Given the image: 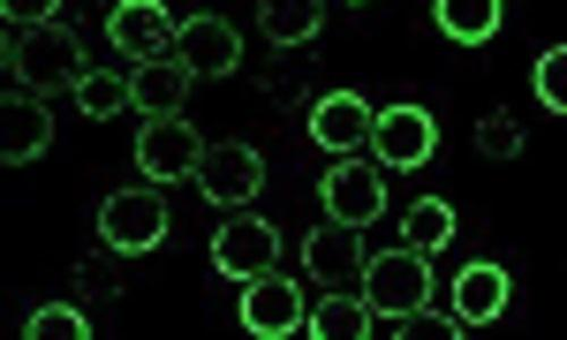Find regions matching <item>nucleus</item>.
<instances>
[{"label":"nucleus","instance_id":"nucleus-19","mask_svg":"<svg viewBox=\"0 0 567 340\" xmlns=\"http://www.w3.org/2000/svg\"><path fill=\"white\" fill-rule=\"evenodd\" d=\"M306 329L310 340H370L373 315L361 297L328 290L307 316Z\"/></svg>","mask_w":567,"mask_h":340},{"label":"nucleus","instance_id":"nucleus-21","mask_svg":"<svg viewBox=\"0 0 567 340\" xmlns=\"http://www.w3.org/2000/svg\"><path fill=\"white\" fill-rule=\"evenodd\" d=\"M72 93L80 113L94 122H109L130 107L127 80L110 66L89 69Z\"/></svg>","mask_w":567,"mask_h":340},{"label":"nucleus","instance_id":"nucleus-1","mask_svg":"<svg viewBox=\"0 0 567 340\" xmlns=\"http://www.w3.org/2000/svg\"><path fill=\"white\" fill-rule=\"evenodd\" d=\"M2 53L18 84L43 102L72 92L89 70L90 53L78 31L63 21L23 30Z\"/></svg>","mask_w":567,"mask_h":340},{"label":"nucleus","instance_id":"nucleus-5","mask_svg":"<svg viewBox=\"0 0 567 340\" xmlns=\"http://www.w3.org/2000/svg\"><path fill=\"white\" fill-rule=\"evenodd\" d=\"M316 192L330 223L355 230L380 221L389 209L385 179L362 157H348L329 166L318 179Z\"/></svg>","mask_w":567,"mask_h":340},{"label":"nucleus","instance_id":"nucleus-24","mask_svg":"<svg viewBox=\"0 0 567 340\" xmlns=\"http://www.w3.org/2000/svg\"><path fill=\"white\" fill-rule=\"evenodd\" d=\"M533 87L537 101L550 114L567 116V44L551 45L536 61Z\"/></svg>","mask_w":567,"mask_h":340},{"label":"nucleus","instance_id":"nucleus-10","mask_svg":"<svg viewBox=\"0 0 567 340\" xmlns=\"http://www.w3.org/2000/svg\"><path fill=\"white\" fill-rule=\"evenodd\" d=\"M238 313L241 326L256 339H290L306 324L305 290L295 277L271 271L247 284Z\"/></svg>","mask_w":567,"mask_h":340},{"label":"nucleus","instance_id":"nucleus-15","mask_svg":"<svg viewBox=\"0 0 567 340\" xmlns=\"http://www.w3.org/2000/svg\"><path fill=\"white\" fill-rule=\"evenodd\" d=\"M512 295L508 271L495 261L472 260L463 265L451 282L454 315L472 328H483L498 320Z\"/></svg>","mask_w":567,"mask_h":340},{"label":"nucleus","instance_id":"nucleus-6","mask_svg":"<svg viewBox=\"0 0 567 340\" xmlns=\"http://www.w3.org/2000/svg\"><path fill=\"white\" fill-rule=\"evenodd\" d=\"M193 179L209 206L244 208L260 197L267 183V164L250 142L228 137L207 145Z\"/></svg>","mask_w":567,"mask_h":340},{"label":"nucleus","instance_id":"nucleus-13","mask_svg":"<svg viewBox=\"0 0 567 340\" xmlns=\"http://www.w3.org/2000/svg\"><path fill=\"white\" fill-rule=\"evenodd\" d=\"M367 259L361 230L334 223L313 225L300 241V266L309 280L322 289L342 290L359 282Z\"/></svg>","mask_w":567,"mask_h":340},{"label":"nucleus","instance_id":"nucleus-25","mask_svg":"<svg viewBox=\"0 0 567 340\" xmlns=\"http://www.w3.org/2000/svg\"><path fill=\"white\" fill-rule=\"evenodd\" d=\"M393 340H464L466 333L457 319L427 307L401 321Z\"/></svg>","mask_w":567,"mask_h":340},{"label":"nucleus","instance_id":"nucleus-7","mask_svg":"<svg viewBox=\"0 0 567 340\" xmlns=\"http://www.w3.org/2000/svg\"><path fill=\"white\" fill-rule=\"evenodd\" d=\"M172 53L194 80L217 81L239 71L246 56V40L225 16L197 11L177 24Z\"/></svg>","mask_w":567,"mask_h":340},{"label":"nucleus","instance_id":"nucleus-22","mask_svg":"<svg viewBox=\"0 0 567 340\" xmlns=\"http://www.w3.org/2000/svg\"><path fill=\"white\" fill-rule=\"evenodd\" d=\"M525 125L504 106L480 117L474 127L476 148L486 158L507 163L522 156L527 145Z\"/></svg>","mask_w":567,"mask_h":340},{"label":"nucleus","instance_id":"nucleus-2","mask_svg":"<svg viewBox=\"0 0 567 340\" xmlns=\"http://www.w3.org/2000/svg\"><path fill=\"white\" fill-rule=\"evenodd\" d=\"M359 286L373 317L402 321L432 305L437 278L430 258L406 247H390L367 259Z\"/></svg>","mask_w":567,"mask_h":340},{"label":"nucleus","instance_id":"nucleus-17","mask_svg":"<svg viewBox=\"0 0 567 340\" xmlns=\"http://www.w3.org/2000/svg\"><path fill=\"white\" fill-rule=\"evenodd\" d=\"M326 20L322 0H259L255 12L259 33L277 50H292L313 41Z\"/></svg>","mask_w":567,"mask_h":340},{"label":"nucleus","instance_id":"nucleus-23","mask_svg":"<svg viewBox=\"0 0 567 340\" xmlns=\"http://www.w3.org/2000/svg\"><path fill=\"white\" fill-rule=\"evenodd\" d=\"M24 340H92L86 317L65 301H51L34 310L21 329Z\"/></svg>","mask_w":567,"mask_h":340},{"label":"nucleus","instance_id":"nucleus-8","mask_svg":"<svg viewBox=\"0 0 567 340\" xmlns=\"http://www.w3.org/2000/svg\"><path fill=\"white\" fill-rule=\"evenodd\" d=\"M206 150L199 128L181 116L146 120L136 130L133 142L138 172L164 186L194 178Z\"/></svg>","mask_w":567,"mask_h":340},{"label":"nucleus","instance_id":"nucleus-9","mask_svg":"<svg viewBox=\"0 0 567 340\" xmlns=\"http://www.w3.org/2000/svg\"><path fill=\"white\" fill-rule=\"evenodd\" d=\"M440 140L430 111L414 103H394L374 114L368 144L378 162L406 175L433 159Z\"/></svg>","mask_w":567,"mask_h":340},{"label":"nucleus","instance_id":"nucleus-20","mask_svg":"<svg viewBox=\"0 0 567 340\" xmlns=\"http://www.w3.org/2000/svg\"><path fill=\"white\" fill-rule=\"evenodd\" d=\"M503 7L499 0H436L432 16L449 40L465 48H478L501 30Z\"/></svg>","mask_w":567,"mask_h":340},{"label":"nucleus","instance_id":"nucleus-3","mask_svg":"<svg viewBox=\"0 0 567 340\" xmlns=\"http://www.w3.org/2000/svg\"><path fill=\"white\" fill-rule=\"evenodd\" d=\"M171 223L169 205L159 189L126 185L104 198L97 212L96 229L114 254L136 259L163 245Z\"/></svg>","mask_w":567,"mask_h":340},{"label":"nucleus","instance_id":"nucleus-16","mask_svg":"<svg viewBox=\"0 0 567 340\" xmlns=\"http://www.w3.org/2000/svg\"><path fill=\"white\" fill-rule=\"evenodd\" d=\"M126 80L130 107L146 120L181 116L194 82L173 58L135 65Z\"/></svg>","mask_w":567,"mask_h":340},{"label":"nucleus","instance_id":"nucleus-14","mask_svg":"<svg viewBox=\"0 0 567 340\" xmlns=\"http://www.w3.org/2000/svg\"><path fill=\"white\" fill-rule=\"evenodd\" d=\"M374 113L359 92L338 87L323 93L311 107L307 131L329 155H351L368 143Z\"/></svg>","mask_w":567,"mask_h":340},{"label":"nucleus","instance_id":"nucleus-12","mask_svg":"<svg viewBox=\"0 0 567 340\" xmlns=\"http://www.w3.org/2000/svg\"><path fill=\"white\" fill-rule=\"evenodd\" d=\"M56 137V119L38 96L20 90L0 92V165L22 168L42 159Z\"/></svg>","mask_w":567,"mask_h":340},{"label":"nucleus","instance_id":"nucleus-26","mask_svg":"<svg viewBox=\"0 0 567 340\" xmlns=\"http://www.w3.org/2000/svg\"><path fill=\"white\" fill-rule=\"evenodd\" d=\"M63 7L61 0H2L0 18L27 30L54 21Z\"/></svg>","mask_w":567,"mask_h":340},{"label":"nucleus","instance_id":"nucleus-4","mask_svg":"<svg viewBox=\"0 0 567 340\" xmlns=\"http://www.w3.org/2000/svg\"><path fill=\"white\" fill-rule=\"evenodd\" d=\"M282 253L281 231L256 212H245L226 219L209 241L212 265L231 282L249 284L277 270Z\"/></svg>","mask_w":567,"mask_h":340},{"label":"nucleus","instance_id":"nucleus-11","mask_svg":"<svg viewBox=\"0 0 567 340\" xmlns=\"http://www.w3.org/2000/svg\"><path fill=\"white\" fill-rule=\"evenodd\" d=\"M176 27L161 0H120L105 17L103 31L118 55L138 65L167 58Z\"/></svg>","mask_w":567,"mask_h":340},{"label":"nucleus","instance_id":"nucleus-18","mask_svg":"<svg viewBox=\"0 0 567 340\" xmlns=\"http://www.w3.org/2000/svg\"><path fill=\"white\" fill-rule=\"evenodd\" d=\"M404 247L424 257L446 251L457 231L454 208L436 194H423L413 200L398 225Z\"/></svg>","mask_w":567,"mask_h":340}]
</instances>
